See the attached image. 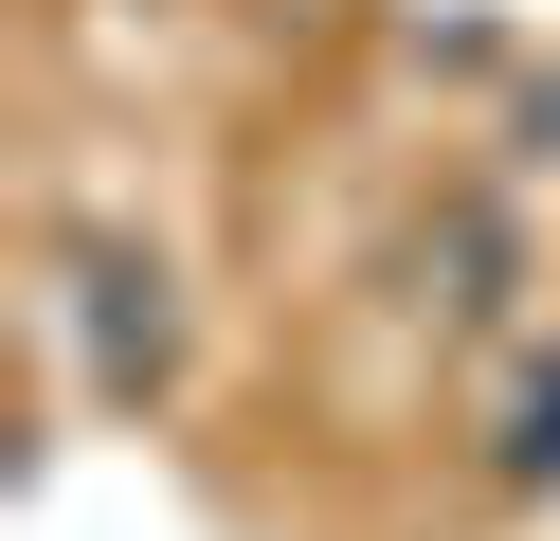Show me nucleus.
Listing matches in <instances>:
<instances>
[{"instance_id": "obj_1", "label": "nucleus", "mask_w": 560, "mask_h": 541, "mask_svg": "<svg viewBox=\"0 0 560 541\" xmlns=\"http://www.w3.org/2000/svg\"><path fill=\"white\" fill-rule=\"evenodd\" d=\"M506 469H560V379H524V433H506Z\"/></svg>"}]
</instances>
